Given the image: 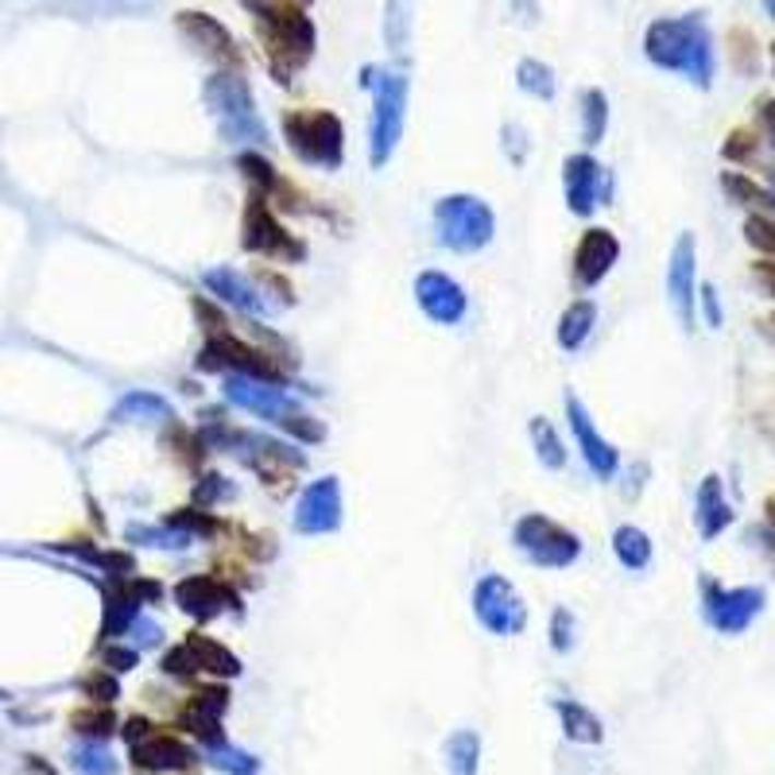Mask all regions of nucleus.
I'll list each match as a JSON object with an SVG mask.
<instances>
[{
	"instance_id": "obj_43",
	"label": "nucleus",
	"mask_w": 775,
	"mask_h": 775,
	"mask_svg": "<svg viewBox=\"0 0 775 775\" xmlns=\"http://www.w3.org/2000/svg\"><path fill=\"white\" fill-rule=\"evenodd\" d=\"M160 671L167 674V679H179V682H187V679H195L202 667H198V659H195V651L183 644V648H175V651H167L163 656V664H160Z\"/></svg>"
},
{
	"instance_id": "obj_9",
	"label": "nucleus",
	"mask_w": 775,
	"mask_h": 775,
	"mask_svg": "<svg viewBox=\"0 0 775 775\" xmlns=\"http://www.w3.org/2000/svg\"><path fill=\"white\" fill-rule=\"evenodd\" d=\"M240 240H245L248 253L268 256V260H303V240H295L275 218L272 202H268L260 190H253L245 202V222H240Z\"/></svg>"
},
{
	"instance_id": "obj_44",
	"label": "nucleus",
	"mask_w": 775,
	"mask_h": 775,
	"mask_svg": "<svg viewBox=\"0 0 775 775\" xmlns=\"http://www.w3.org/2000/svg\"><path fill=\"white\" fill-rule=\"evenodd\" d=\"M574 636H578V624H574L571 609H554V617H551V648L566 656V651L574 648Z\"/></svg>"
},
{
	"instance_id": "obj_50",
	"label": "nucleus",
	"mask_w": 775,
	"mask_h": 775,
	"mask_svg": "<svg viewBox=\"0 0 775 775\" xmlns=\"http://www.w3.org/2000/svg\"><path fill=\"white\" fill-rule=\"evenodd\" d=\"M128 632H137V644H144V648H152V644H160V636H163V629L152 621V617H144L140 613L137 621H132V629Z\"/></svg>"
},
{
	"instance_id": "obj_12",
	"label": "nucleus",
	"mask_w": 775,
	"mask_h": 775,
	"mask_svg": "<svg viewBox=\"0 0 775 775\" xmlns=\"http://www.w3.org/2000/svg\"><path fill=\"white\" fill-rule=\"evenodd\" d=\"M563 183H566V206L578 218H589L597 206L613 195V183H609V171L594 160V155H571L563 163Z\"/></svg>"
},
{
	"instance_id": "obj_51",
	"label": "nucleus",
	"mask_w": 775,
	"mask_h": 775,
	"mask_svg": "<svg viewBox=\"0 0 775 775\" xmlns=\"http://www.w3.org/2000/svg\"><path fill=\"white\" fill-rule=\"evenodd\" d=\"M148 733H155V725L148 721V717H128L125 729H120V737H125V741H128V749H132V744L144 741Z\"/></svg>"
},
{
	"instance_id": "obj_26",
	"label": "nucleus",
	"mask_w": 775,
	"mask_h": 775,
	"mask_svg": "<svg viewBox=\"0 0 775 775\" xmlns=\"http://www.w3.org/2000/svg\"><path fill=\"white\" fill-rule=\"evenodd\" d=\"M554 709H559V721H563L566 741H574V744H601L606 741V725H601V717H597L589 706H582V702H559Z\"/></svg>"
},
{
	"instance_id": "obj_24",
	"label": "nucleus",
	"mask_w": 775,
	"mask_h": 775,
	"mask_svg": "<svg viewBox=\"0 0 775 775\" xmlns=\"http://www.w3.org/2000/svg\"><path fill=\"white\" fill-rule=\"evenodd\" d=\"M140 617V601L137 594L128 589V578L125 582H113L105 589V609H102V644H113L117 636H125L132 629V621Z\"/></svg>"
},
{
	"instance_id": "obj_36",
	"label": "nucleus",
	"mask_w": 775,
	"mask_h": 775,
	"mask_svg": "<svg viewBox=\"0 0 775 775\" xmlns=\"http://www.w3.org/2000/svg\"><path fill=\"white\" fill-rule=\"evenodd\" d=\"M609 128V102L601 90H586V97H582V137H586V144H597V140L606 137Z\"/></svg>"
},
{
	"instance_id": "obj_33",
	"label": "nucleus",
	"mask_w": 775,
	"mask_h": 775,
	"mask_svg": "<svg viewBox=\"0 0 775 775\" xmlns=\"http://www.w3.org/2000/svg\"><path fill=\"white\" fill-rule=\"evenodd\" d=\"M70 767L78 775H117V756L105 749V741H82L70 752Z\"/></svg>"
},
{
	"instance_id": "obj_35",
	"label": "nucleus",
	"mask_w": 775,
	"mask_h": 775,
	"mask_svg": "<svg viewBox=\"0 0 775 775\" xmlns=\"http://www.w3.org/2000/svg\"><path fill=\"white\" fill-rule=\"evenodd\" d=\"M113 419H120V423H125V419H155V423H171V408L152 392H132L117 403Z\"/></svg>"
},
{
	"instance_id": "obj_2",
	"label": "nucleus",
	"mask_w": 775,
	"mask_h": 775,
	"mask_svg": "<svg viewBox=\"0 0 775 775\" xmlns=\"http://www.w3.org/2000/svg\"><path fill=\"white\" fill-rule=\"evenodd\" d=\"M644 55L659 70H674L702 90L714 82V39L698 12L679 20H656L644 35Z\"/></svg>"
},
{
	"instance_id": "obj_42",
	"label": "nucleus",
	"mask_w": 775,
	"mask_h": 775,
	"mask_svg": "<svg viewBox=\"0 0 775 775\" xmlns=\"http://www.w3.org/2000/svg\"><path fill=\"white\" fill-rule=\"evenodd\" d=\"M82 694L85 698H94L97 706H113L120 698V682L113 679V671H94L82 679Z\"/></svg>"
},
{
	"instance_id": "obj_18",
	"label": "nucleus",
	"mask_w": 775,
	"mask_h": 775,
	"mask_svg": "<svg viewBox=\"0 0 775 775\" xmlns=\"http://www.w3.org/2000/svg\"><path fill=\"white\" fill-rule=\"evenodd\" d=\"M175 24H179V32L187 35V39L195 43L198 51H202L210 62L230 67V70L240 67V47H237V39H233L230 27H225L222 20H213L210 12H179Z\"/></svg>"
},
{
	"instance_id": "obj_53",
	"label": "nucleus",
	"mask_w": 775,
	"mask_h": 775,
	"mask_svg": "<svg viewBox=\"0 0 775 775\" xmlns=\"http://www.w3.org/2000/svg\"><path fill=\"white\" fill-rule=\"evenodd\" d=\"M702 307H706V318H709V326H721V307H717V291L709 287H702Z\"/></svg>"
},
{
	"instance_id": "obj_15",
	"label": "nucleus",
	"mask_w": 775,
	"mask_h": 775,
	"mask_svg": "<svg viewBox=\"0 0 775 775\" xmlns=\"http://www.w3.org/2000/svg\"><path fill=\"white\" fill-rule=\"evenodd\" d=\"M230 709V691L225 686H206V691L190 694L187 706L179 714V725L195 737L202 749H222L225 733H222V717Z\"/></svg>"
},
{
	"instance_id": "obj_41",
	"label": "nucleus",
	"mask_w": 775,
	"mask_h": 775,
	"mask_svg": "<svg viewBox=\"0 0 775 775\" xmlns=\"http://www.w3.org/2000/svg\"><path fill=\"white\" fill-rule=\"evenodd\" d=\"M163 524H171V528H179V531H187V536H213V531L222 528V524L213 520L210 512H198V508H179V512H171L167 520Z\"/></svg>"
},
{
	"instance_id": "obj_25",
	"label": "nucleus",
	"mask_w": 775,
	"mask_h": 775,
	"mask_svg": "<svg viewBox=\"0 0 775 775\" xmlns=\"http://www.w3.org/2000/svg\"><path fill=\"white\" fill-rule=\"evenodd\" d=\"M733 524V508L725 504V493H721V478L709 473L698 489V531L702 539H717L725 528Z\"/></svg>"
},
{
	"instance_id": "obj_56",
	"label": "nucleus",
	"mask_w": 775,
	"mask_h": 775,
	"mask_svg": "<svg viewBox=\"0 0 775 775\" xmlns=\"http://www.w3.org/2000/svg\"><path fill=\"white\" fill-rule=\"evenodd\" d=\"M27 772H32V775H59V772H55V767L43 764L39 756H27Z\"/></svg>"
},
{
	"instance_id": "obj_38",
	"label": "nucleus",
	"mask_w": 775,
	"mask_h": 775,
	"mask_svg": "<svg viewBox=\"0 0 775 775\" xmlns=\"http://www.w3.org/2000/svg\"><path fill=\"white\" fill-rule=\"evenodd\" d=\"M206 764L218 767L225 775H256L260 772V760L245 749H233V744H222V749H206Z\"/></svg>"
},
{
	"instance_id": "obj_23",
	"label": "nucleus",
	"mask_w": 775,
	"mask_h": 775,
	"mask_svg": "<svg viewBox=\"0 0 775 775\" xmlns=\"http://www.w3.org/2000/svg\"><path fill=\"white\" fill-rule=\"evenodd\" d=\"M202 283L210 287V295H218L222 303H230V307L245 310V315H265L268 310L260 287H256L248 275H240L237 268H210V272L202 275Z\"/></svg>"
},
{
	"instance_id": "obj_10",
	"label": "nucleus",
	"mask_w": 775,
	"mask_h": 775,
	"mask_svg": "<svg viewBox=\"0 0 775 775\" xmlns=\"http://www.w3.org/2000/svg\"><path fill=\"white\" fill-rule=\"evenodd\" d=\"M473 617L493 636H516L528 624V606H524L520 589L512 586L504 574H485L473 586Z\"/></svg>"
},
{
	"instance_id": "obj_34",
	"label": "nucleus",
	"mask_w": 775,
	"mask_h": 775,
	"mask_svg": "<svg viewBox=\"0 0 775 775\" xmlns=\"http://www.w3.org/2000/svg\"><path fill=\"white\" fill-rule=\"evenodd\" d=\"M531 446H536V458L543 461L547 469H563L566 466V446H563V438L554 435V426L547 423V419H531Z\"/></svg>"
},
{
	"instance_id": "obj_27",
	"label": "nucleus",
	"mask_w": 775,
	"mask_h": 775,
	"mask_svg": "<svg viewBox=\"0 0 775 775\" xmlns=\"http://www.w3.org/2000/svg\"><path fill=\"white\" fill-rule=\"evenodd\" d=\"M415 35V0H388L384 4V43L392 55H408Z\"/></svg>"
},
{
	"instance_id": "obj_13",
	"label": "nucleus",
	"mask_w": 775,
	"mask_h": 775,
	"mask_svg": "<svg viewBox=\"0 0 775 775\" xmlns=\"http://www.w3.org/2000/svg\"><path fill=\"white\" fill-rule=\"evenodd\" d=\"M225 400L237 403L240 411L268 419V423H283V419L298 411V403L291 400L283 384L253 380V376H225Z\"/></svg>"
},
{
	"instance_id": "obj_20",
	"label": "nucleus",
	"mask_w": 775,
	"mask_h": 775,
	"mask_svg": "<svg viewBox=\"0 0 775 775\" xmlns=\"http://www.w3.org/2000/svg\"><path fill=\"white\" fill-rule=\"evenodd\" d=\"M667 295H671V307L679 315L682 330H694V237L682 233L671 248V265H667Z\"/></svg>"
},
{
	"instance_id": "obj_17",
	"label": "nucleus",
	"mask_w": 775,
	"mask_h": 775,
	"mask_svg": "<svg viewBox=\"0 0 775 775\" xmlns=\"http://www.w3.org/2000/svg\"><path fill=\"white\" fill-rule=\"evenodd\" d=\"M415 303L431 322L438 326H458L469 310V298L458 280L443 272H419L415 275Z\"/></svg>"
},
{
	"instance_id": "obj_54",
	"label": "nucleus",
	"mask_w": 775,
	"mask_h": 775,
	"mask_svg": "<svg viewBox=\"0 0 775 775\" xmlns=\"http://www.w3.org/2000/svg\"><path fill=\"white\" fill-rule=\"evenodd\" d=\"M760 125L767 128V137H772V144H775V102L760 105Z\"/></svg>"
},
{
	"instance_id": "obj_5",
	"label": "nucleus",
	"mask_w": 775,
	"mask_h": 775,
	"mask_svg": "<svg viewBox=\"0 0 775 775\" xmlns=\"http://www.w3.org/2000/svg\"><path fill=\"white\" fill-rule=\"evenodd\" d=\"M283 140L291 155L310 167L333 171L345 160V128L330 109H298L283 117Z\"/></svg>"
},
{
	"instance_id": "obj_31",
	"label": "nucleus",
	"mask_w": 775,
	"mask_h": 775,
	"mask_svg": "<svg viewBox=\"0 0 775 775\" xmlns=\"http://www.w3.org/2000/svg\"><path fill=\"white\" fill-rule=\"evenodd\" d=\"M70 729H74L82 741H109V737L117 733V714H113V706L74 709V714H70Z\"/></svg>"
},
{
	"instance_id": "obj_37",
	"label": "nucleus",
	"mask_w": 775,
	"mask_h": 775,
	"mask_svg": "<svg viewBox=\"0 0 775 775\" xmlns=\"http://www.w3.org/2000/svg\"><path fill=\"white\" fill-rule=\"evenodd\" d=\"M516 82H520L524 94L539 97V102H551L554 97V70L547 62H536V59H524L516 67Z\"/></svg>"
},
{
	"instance_id": "obj_47",
	"label": "nucleus",
	"mask_w": 775,
	"mask_h": 775,
	"mask_svg": "<svg viewBox=\"0 0 775 775\" xmlns=\"http://www.w3.org/2000/svg\"><path fill=\"white\" fill-rule=\"evenodd\" d=\"M744 237H749L752 245L760 248V253L775 256V222H767V218H749V225H744Z\"/></svg>"
},
{
	"instance_id": "obj_46",
	"label": "nucleus",
	"mask_w": 775,
	"mask_h": 775,
	"mask_svg": "<svg viewBox=\"0 0 775 775\" xmlns=\"http://www.w3.org/2000/svg\"><path fill=\"white\" fill-rule=\"evenodd\" d=\"M102 664L109 667V671H117V674H125V671H132V667L140 664V651L137 648H125V644H105V651H102Z\"/></svg>"
},
{
	"instance_id": "obj_8",
	"label": "nucleus",
	"mask_w": 775,
	"mask_h": 775,
	"mask_svg": "<svg viewBox=\"0 0 775 775\" xmlns=\"http://www.w3.org/2000/svg\"><path fill=\"white\" fill-rule=\"evenodd\" d=\"M198 373H230V376H253V380L283 384V373L265 350H256L248 341L233 338V333H213L206 338L202 353H198Z\"/></svg>"
},
{
	"instance_id": "obj_28",
	"label": "nucleus",
	"mask_w": 775,
	"mask_h": 775,
	"mask_svg": "<svg viewBox=\"0 0 775 775\" xmlns=\"http://www.w3.org/2000/svg\"><path fill=\"white\" fill-rule=\"evenodd\" d=\"M187 648L195 651L198 667H202V671H210V674H218V679H237V674H240V659L233 656L230 648H222L218 639L202 636V632H190Z\"/></svg>"
},
{
	"instance_id": "obj_58",
	"label": "nucleus",
	"mask_w": 775,
	"mask_h": 775,
	"mask_svg": "<svg viewBox=\"0 0 775 775\" xmlns=\"http://www.w3.org/2000/svg\"><path fill=\"white\" fill-rule=\"evenodd\" d=\"M291 4H310V0H291Z\"/></svg>"
},
{
	"instance_id": "obj_49",
	"label": "nucleus",
	"mask_w": 775,
	"mask_h": 775,
	"mask_svg": "<svg viewBox=\"0 0 775 775\" xmlns=\"http://www.w3.org/2000/svg\"><path fill=\"white\" fill-rule=\"evenodd\" d=\"M195 318L202 322V330L210 333V338H213V333H225V318L218 315V310H213L206 298H195Z\"/></svg>"
},
{
	"instance_id": "obj_39",
	"label": "nucleus",
	"mask_w": 775,
	"mask_h": 775,
	"mask_svg": "<svg viewBox=\"0 0 775 775\" xmlns=\"http://www.w3.org/2000/svg\"><path fill=\"white\" fill-rule=\"evenodd\" d=\"M128 543H144V547H163V551H183V547L190 543L187 531L171 528V524H163V528H140V524H132V528L125 531Z\"/></svg>"
},
{
	"instance_id": "obj_40",
	"label": "nucleus",
	"mask_w": 775,
	"mask_h": 775,
	"mask_svg": "<svg viewBox=\"0 0 775 775\" xmlns=\"http://www.w3.org/2000/svg\"><path fill=\"white\" fill-rule=\"evenodd\" d=\"M721 187L729 190V198H737L741 206H775V198L767 195L764 187H756V183L744 179V175H737V171H725Z\"/></svg>"
},
{
	"instance_id": "obj_4",
	"label": "nucleus",
	"mask_w": 775,
	"mask_h": 775,
	"mask_svg": "<svg viewBox=\"0 0 775 775\" xmlns=\"http://www.w3.org/2000/svg\"><path fill=\"white\" fill-rule=\"evenodd\" d=\"M365 90H373V137H368V160L373 167H384L392 160L396 144L403 137V117H408V78L380 74L376 67H365L357 78Z\"/></svg>"
},
{
	"instance_id": "obj_7",
	"label": "nucleus",
	"mask_w": 775,
	"mask_h": 775,
	"mask_svg": "<svg viewBox=\"0 0 775 775\" xmlns=\"http://www.w3.org/2000/svg\"><path fill=\"white\" fill-rule=\"evenodd\" d=\"M512 539H516V547H520L536 566H543V571H566V566L578 563V554H582V539L574 536V531H566L563 524L539 516V512L524 516V520L516 524V531H512Z\"/></svg>"
},
{
	"instance_id": "obj_1",
	"label": "nucleus",
	"mask_w": 775,
	"mask_h": 775,
	"mask_svg": "<svg viewBox=\"0 0 775 775\" xmlns=\"http://www.w3.org/2000/svg\"><path fill=\"white\" fill-rule=\"evenodd\" d=\"M245 9L253 12L256 35L265 43L268 67L287 85L291 74L307 67L310 55H315V43H318L315 24H310V20L298 12V4H291V0H245Z\"/></svg>"
},
{
	"instance_id": "obj_30",
	"label": "nucleus",
	"mask_w": 775,
	"mask_h": 775,
	"mask_svg": "<svg viewBox=\"0 0 775 775\" xmlns=\"http://www.w3.org/2000/svg\"><path fill=\"white\" fill-rule=\"evenodd\" d=\"M446 767L450 775H478L481 767V737L473 729H458V733L446 741Z\"/></svg>"
},
{
	"instance_id": "obj_32",
	"label": "nucleus",
	"mask_w": 775,
	"mask_h": 775,
	"mask_svg": "<svg viewBox=\"0 0 775 775\" xmlns=\"http://www.w3.org/2000/svg\"><path fill=\"white\" fill-rule=\"evenodd\" d=\"M613 551H617V559H621V563L629 566V571H644V566L651 563V539L644 536L639 528H632V524L617 528Z\"/></svg>"
},
{
	"instance_id": "obj_59",
	"label": "nucleus",
	"mask_w": 775,
	"mask_h": 775,
	"mask_svg": "<svg viewBox=\"0 0 775 775\" xmlns=\"http://www.w3.org/2000/svg\"><path fill=\"white\" fill-rule=\"evenodd\" d=\"M772 55H775V47H772Z\"/></svg>"
},
{
	"instance_id": "obj_45",
	"label": "nucleus",
	"mask_w": 775,
	"mask_h": 775,
	"mask_svg": "<svg viewBox=\"0 0 775 775\" xmlns=\"http://www.w3.org/2000/svg\"><path fill=\"white\" fill-rule=\"evenodd\" d=\"M280 426H283V431H287V435H295L298 443H322V438H326L322 423H318V419H310V415H303V411H295V415H287Z\"/></svg>"
},
{
	"instance_id": "obj_3",
	"label": "nucleus",
	"mask_w": 775,
	"mask_h": 775,
	"mask_svg": "<svg viewBox=\"0 0 775 775\" xmlns=\"http://www.w3.org/2000/svg\"><path fill=\"white\" fill-rule=\"evenodd\" d=\"M202 97L210 117L218 120V132H222L225 144H260L268 137L265 120L256 113L253 90L237 70H218V74L206 78Z\"/></svg>"
},
{
	"instance_id": "obj_29",
	"label": "nucleus",
	"mask_w": 775,
	"mask_h": 775,
	"mask_svg": "<svg viewBox=\"0 0 775 775\" xmlns=\"http://www.w3.org/2000/svg\"><path fill=\"white\" fill-rule=\"evenodd\" d=\"M597 322V307L589 303V298H578V303H571L563 315V322H559V345L563 350H582L589 338V330H594Z\"/></svg>"
},
{
	"instance_id": "obj_57",
	"label": "nucleus",
	"mask_w": 775,
	"mask_h": 775,
	"mask_svg": "<svg viewBox=\"0 0 775 775\" xmlns=\"http://www.w3.org/2000/svg\"><path fill=\"white\" fill-rule=\"evenodd\" d=\"M764 9L772 12V20H775V0H764Z\"/></svg>"
},
{
	"instance_id": "obj_48",
	"label": "nucleus",
	"mask_w": 775,
	"mask_h": 775,
	"mask_svg": "<svg viewBox=\"0 0 775 775\" xmlns=\"http://www.w3.org/2000/svg\"><path fill=\"white\" fill-rule=\"evenodd\" d=\"M230 493H233V485L222 478V473H206V478H202V485L195 489V501H198V504H206V508H210L213 501H225V496H230Z\"/></svg>"
},
{
	"instance_id": "obj_22",
	"label": "nucleus",
	"mask_w": 775,
	"mask_h": 775,
	"mask_svg": "<svg viewBox=\"0 0 775 775\" xmlns=\"http://www.w3.org/2000/svg\"><path fill=\"white\" fill-rule=\"evenodd\" d=\"M132 764L140 772H190L198 764V752L183 744L179 737L148 733L140 744H132Z\"/></svg>"
},
{
	"instance_id": "obj_11",
	"label": "nucleus",
	"mask_w": 775,
	"mask_h": 775,
	"mask_svg": "<svg viewBox=\"0 0 775 775\" xmlns=\"http://www.w3.org/2000/svg\"><path fill=\"white\" fill-rule=\"evenodd\" d=\"M702 589H706V621L714 624L717 632H725V636L744 632L752 621H756L760 609H764V589H756V586L721 589L706 578L702 582Z\"/></svg>"
},
{
	"instance_id": "obj_6",
	"label": "nucleus",
	"mask_w": 775,
	"mask_h": 775,
	"mask_svg": "<svg viewBox=\"0 0 775 775\" xmlns=\"http://www.w3.org/2000/svg\"><path fill=\"white\" fill-rule=\"evenodd\" d=\"M496 218L481 198L473 195H446L435 206V233L438 245L450 253H478L493 240Z\"/></svg>"
},
{
	"instance_id": "obj_21",
	"label": "nucleus",
	"mask_w": 775,
	"mask_h": 775,
	"mask_svg": "<svg viewBox=\"0 0 775 775\" xmlns=\"http://www.w3.org/2000/svg\"><path fill=\"white\" fill-rule=\"evenodd\" d=\"M617 256H621V245L609 230H586L574 248V283L578 287H597V283L606 280L609 268L617 265Z\"/></svg>"
},
{
	"instance_id": "obj_19",
	"label": "nucleus",
	"mask_w": 775,
	"mask_h": 775,
	"mask_svg": "<svg viewBox=\"0 0 775 775\" xmlns=\"http://www.w3.org/2000/svg\"><path fill=\"white\" fill-rule=\"evenodd\" d=\"M566 419H571L574 426V438H578V450L582 458H586V466L594 469L601 481H609L617 473V466H621V458H617L613 446L601 438V431L594 426V419H589L586 403H582L578 396H566Z\"/></svg>"
},
{
	"instance_id": "obj_14",
	"label": "nucleus",
	"mask_w": 775,
	"mask_h": 775,
	"mask_svg": "<svg viewBox=\"0 0 775 775\" xmlns=\"http://www.w3.org/2000/svg\"><path fill=\"white\" fill-rule=\"evenodd\" d=\"M341 528V485L338 478H318L303 489L295 508V531L303 536H330Z\"/></svg>"
},
{
	"instance_id": "obj_52",
	"label": "nucleus",
	"mask_w": 775,
	"mask_h": 775,
	"mask_svg": "<svg viewBox=\"0 0 775 775\" xmlns=\"http://www.w3.org/2000/svg\"><path fill=\"white\" fill-rule=\"evenodd\" d=\"M752 152H756V144H752L749 132H733L729 144H725V155H729V160H752Z\"/></svg>"
},
{
	"instance_id": "obj_16",
	"label": "nucleus",
	"mask_w": 775,
	"mask_h": 775,
	"mask_svg": "<svg viewBox=\"0 0 775 775\" xmlns=\"http://www.w3.org/2000/svg\"><path fill=\"white\" fill-rule=\"evenodd\" d=\"M175 606L183 609L195 621H218L225 609H240V597L233 586H225L222 578L213 574H195V578H183L175 586Z\"/></svg>"
},
{
	"instance_id": "obj_55",
	"label": "nucleus",
	"mask_w": 775,
	"mask_h": 775,
	"mask_svg": "<svg viewBox=\"0 0 775 775\" xmlns=\"http://www.w3.org/2000/svg\"><path fill=\"white\" fill-rule=\"evenodd\" d=\"M756 280L764 283V287L775 295V265H767V260H760V265H756Z\"/></svg>"
}]
</instances>
